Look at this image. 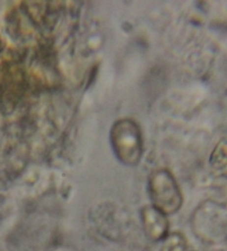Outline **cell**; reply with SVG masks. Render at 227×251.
Wrapping results in <instances>:
<instances>
[{"instance_id":"cell-3","label":"cell","mask_w":227,"mask_h":251,"mask_svg":"<svg viewBox=\"0 0 227 251\" xmlns=\"http://www.w3.org/2000/svg\"><path fill=\"white\" fill-rule=\"evenodd\" d=\"M141 220L145 235L152 241L164 240L169 235L168 216L154 206L146 205L143 207Z\"/></svg>"},{"instance_id":"cell-1","label":"cell","mask_w":227,"mask_h":251,"mask_svg":"<svg viewBox=\"0 0 227 251\" xmlns=\"http://www.w3.org/2000/svg\"><path fill=\"white\" fill-rule=\"evenodd\" d=\"M110 142L113 153L126 166H135L143 154L142 133L134 120L121 119L112 125Z\"/></svg>"},{"instance_id":"cell-4","label":"cell","mask_w":227,"mask_h":251,"mask_svg":"<svg viewBox=\"0 0 227 251\" xmlns=\"http://www.w3.org/2000/svg\"><path fill=\"white\" fill-rule=\"evenodd\" d=\"M161 251H187L185 237L181 232L169 233L163 240Z\"/></svg>"},{"instance_id":"cell-2","label":"cell","mask_w":227,"mask_h":251,"mask_svg":"<svg viewBox=\"0 0 227 251\" xmlns=\"http://www.w3.org/2000/svg\"><path fill=\"white\" fill-rule=\"evenodd\" d=\"M148 195L152 206L165 215H173L182 207L183 195L172 173L160 168L148 177Z\"/></svg>"}]
</instances>
